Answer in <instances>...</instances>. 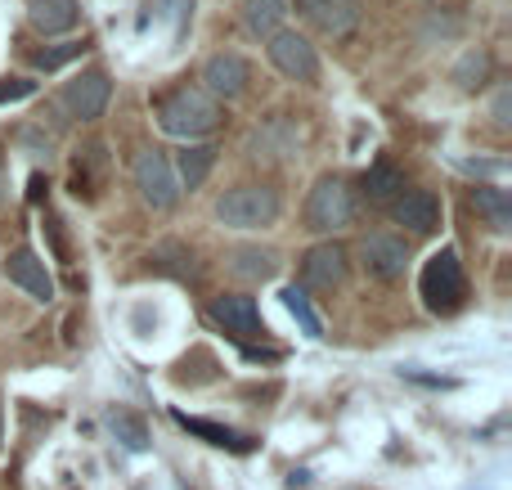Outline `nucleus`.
<instances>
[{"instance_id":"nucleus-21","label":"nucleus","mask_w":512,"mask_h":490,"mask_svg":"<svg viewBox=\"0 0 512 490\" xmlns=\"http://www.w3.org/2000/svg\"><path fill=\"white\" fill-rule=\"evenodd\" d=\"M279 302H283V311L297 320V329L306 333V338H324V324H319V315H315V306H310V297H306V288H297V284H288L279 293Z\"/></svg>"},{"instance_id":"nucleus-18","label":"nucleus","mask_w":512,"mask_h":490,"mask_svg":"<svg viewBox=\"0 0 512 490\" xmlns=\"http://www.w3.org/2000/svg\"><path fill=\"white\" fill-rule=\"evenodd\" d=\"M32 27H41L45 36L72 32L77 27V0H32Z\"/></svg>"},{"instance_id":"nucleus-27","label":"nucleus","mask_w":512,"mask_h":490,"mask_svg":"<svg viewBox=\"0 0 512 490\" xmlns=\"http://www.w3.org/2000/svg\"><path fill=\"white\" fill-rule=\"evenodd\" d=\"M36 95V81L27 77H0V104H23Z\"/></svg>"},{"instance_id":"nucleus-8","label":"nucleus","mask_w":512,"mask_h":490,"mask_svg":"<svg viewBox=\"0 0 512 490\" xmlns=\"http://www.w3.org/2000/svg\"><path fill=\"white\" fill-rule=\"evenodd\" d=\"M207 315H212V320L221 324V329L230 333V338H239V342L265 338L261 311H256V302H252V297H243V293H225V297H216V302L207 306Z\"/></svg>"},{"instance_id":"nucleus-12","label":"nucleus","mask_w":512,"mask_h":490,"mask_svg":"<svg viewBox=\"0 0 512 490\" xmlns=\"http://www.w3.org/2000/svg\"><path fill=\"white\" fill-rule=\"evenodd\" d=\"M391 216L400 225H409L414 234H436L441 230V198L432 189H405V194L391 203Z\"/></svg>"},{"instance_id":"nucleus-10","label":"nucleus","mask_w":512,"mask_h":490,"mask_svg":"<svg viewBox=\"0 0 512 490\" xmlns=\"http://www.w3.org/2000/svg\"><path fill=\"white\" fill-rule=\"evenodd\" d=\"M108 90H113L108 72L90 68V72H81L77 81H68V86H63V104H68L72 117H81V122H95V117L104 113V104H108Z\"/></svg>"},{"instance_id":"nucleus-2","label":"nucleus","mask_w":512,"mask_h":490,"mask_svg":"<svg viewBox=\"0 0 512 490\" xmlns=\"http://www.w3.org/2000/svg\"><path fill=\"white\" fill-rule=\"evenodd\" d=\"M418 293H423V306L432 315L463 311V302H468V279H463V266L450 248H441V252L427 257L423 275H418Z\"/></svg>"},{"instance_id":"nucleus-24","label":"nucleus","mask_w":512,"mask_h":490,"mask_svg":"<svg viewBox=\"0 0 512 490\" xmlns=\"http://www.w3.org/2000/svg\"><path fill=\"white\" fill-rule=\"evenodd\" d=\"M216 162V149L212 144H189L185 153H180V180H185V189H198L207 180V171H212Z\"/></svg>"},{"instance_id":"nucleus-26","label":"nucleus","mask_w":512,"mask_h":490,"mask_svg":"<svg viewBox=\"0 0 512 490\" xmlns=\"http://www.w3.org/2000/svg\"><path fill=\"white\" fill-rule=\"evenodd\" d=\"M81 54H86V41H63V45H50V50L36 54V68L59 72V68H68L72 59H81Z\"/></svg>"},{"instance_id":"nucleus-7","label":"nucleus","mask_w":512,"mask_h":490,"mask_svg":"<svg viewBox=\"0 0 512 490\" xmlns=\"http://www.w3.org/2000/svg\"><path fill=\"white\" fill-rule=\"evenodd\" d=\"M265 50H270V63L283 72V77H292V81H315V77H319L315 45H310L306 36H297V32H274Z\"/></svg>"},{"instance_id":"nucleus-6","label":"nucleus","mask_w":512,"mask_h":490,"mask_svg":"<svg viewBox=\"0 0 512 490\" xmlns=\"http://www.w3.org/2000/svg\"><path fill=\"white\" fill-rule=\"evenodd\" d=\"M360 266H364V275L382 279V284L400 279L405 266H409L405 239H396V234H364L360 239Z\"/></svg>"},{"instance_id":"nucleus-20","label":"nucleus","mask_w":512,"mask_h":490,"mask_svg":"<svg viewBox=\"0 0 512 490\" xmlns=\"http://www.w3.org/2000/svg\"><path fill=\"white\" fill-rule=\"evenodd\" d=\"M108 432H113L117 446L131 450V455L149 450V428H144V419H140V414H131V410H113V414H108Z\"/></svg>"},{"instance_id":"nucleus-16","label":"nucleus","mask_w":512,"mask_h":490,"mask_svg":"<svg viewBox=\"0 0 512 490\" xmlns=\"http://www.w3.org/2000/svg\"><path fill=\"white\" fill-rule=\"evenodd\" d=\"M274 270H279V257H274L270 248H234L230 252V275L234 279L265 284V279H274Z\"/></svg>"},{"instance_id":"nucleus-28","label":"nucleus","mask_w":512,"mask_h":490,"mask_svg":"<svg viewBox=\"0 0 512 490\" xmlns=\"http://www.w3.org/2000/svg\"><path fill=\"white\" fill-rule=\"evenodd\" d=\"M45 234H50V243H54V257H59V261H72L68 239H63V221H59V216H45Z\"/></svg>"},{"instance_id":"nucleus-15","label":"nucleus","mask_w":512,"mask_h":490,"mask_svg":"<svg viewBox=\"0 0 512 490\" xmlns=\"http://www.w3.org/2000/svg\"><path fill=\"white\" fill-rule=\"evenodd\" d=\"M176 423H180L185 432H194V437H203L207 446L234 450V455H248V450H252V441H248V437H239L234 428H225V423H212V419H189V414H180V410H176Z\"/></svg>"},{"instance_id":"nucleus-30","label":"nucleus","mask_w":512,"mask_h":490,"mask_svg":"<svg viewBox=\"0 0 512 490\" xmlns=\"http://www.w3.org/2000/svg\"><path fill=\"white\" fill-rule=\"evenodd\" d=\"M508 104H512V95H508V90H499V99H495V122H499V126L512 122V117H508Z\"/></svg>"},{"instance_id":"nucleus-29","label":"nucleus","mask_w":512,"mask_h":490,"mask_svg":"<svg viewBox=\"0 0 512 490\" xmlns=\"http://www.w3.org/2000/svg\"><path fill=\"white\" fill-rule=\"evenodd\" d=\"M167 5H171V18H176V41H185L189 18H194V0H167Z\"/></svg>"},{"instance_id":"nucleus-25","label":"nucleus","mask_w":512,"mask_h":490,"mask_svg":"<svg viewBox=\"0 0 512 490\" xmlns=\"http://www.w3.org/2000/svg\"><path fill=\"white\" fill-rule=\"evenodd\" d=\"M486 77H490L486 50H468V54L459 59V68H454V81H459L463 90H481V86H486Z\"/></svg>"},{"instance_id":"nucleus-5","label":"nucleus","mask_w":512,"mask_h":490,"mask_svg":"<svg viewBox=\"0 0 512 490\" xmlns=\"http://www.w3.org/2000/svg\"><path fill=\"white\" fill-rule=\"evenodd\" d=\"M135 189H140V198L153 212H171V207L180 203V180L158 149H144L140 158H135Z\"/></svg>"},{"instance_id":"nucleus-1","label":"nucleus","mask_w":512,"mask_h":490,"mask_svg":"<svg viewBox=\"0 0 512 490\" xmlns=\"http://www.w3.org/2000/svg\"><path fill=\"white\" fill-rule=\"evenodd\" d=\"M153 113H158L162 131L176 135V140H198V135H212L221 126V104L194 86H176L171 95H162Z\"/></svg>"},{"instance_id":"nucleus-13","label":"nucleus","mask_w":512,"mask_h":490,"mask_svg":"<svg viewBox=\"0 0 512 490\" xmlns=\"http://www.w3.org/2000/svg\"><path fill=\"white\" fill-rule=\"evenodd\" d=\"M5 275H9V284H18L27 297H36V302H50V297H54L50 270H45V261L36 257L32 248H14V252H9Z\"/></svg>"},{"instance_id":"nucleus-22","label":"nucleus","mask_w":512,"mask_h":490,"mask_svg":"<svg viewBox=\"0 0 512 490\" xmlns=\"http://www.w3.org/2000/svg\"><path fill=\"white\" fill-rule=\"evenodd\" d=\"M472 207H477V212L490 221V230H508V221H512V203H508L504 189H495V185L472 189Z\"/></svg>"},{"instance_id":"nucleus-14","label":"nucleus","mask_w":512,"mask_h":490,"mask_svg":"<svg viewBox=\"0 0 512 490\" xmlns=\"http://www.w3.org/2000/svg\"><path fill=\"white\" fill-rule=\"evenodd\" d=\"M104 171H108V158H104V144H90V149H81L77 158H72V198H95L99 185H104Z\"/></svg>"},{"instance_id":"nucleus-17","label":"nucleus","mask_w":512,"mask_h":490,"mask_svg":"<svg viewBox=\"0 0 512 490\" xmlns=\"http://www.w3.org/2000/svg\"><path fill=\"white\" fill-rule=\"evenodd\" d=\"M405 194V176H400V167H391V162H373L369 171H364V198L378 207L396 203V198Z\"/></svg>"},{"instance_id":"nucleus-9","label":"nucleus","mask_w":512,"mask_h":490,"mask_svg":"<svg viewBox=\"0 0 512 490\" xmlns=\"http://www.w3.org/2000/svg\"><path fill=\"white\" fill-rule=\"evenodd\" d=\"M301 279L319 293H333L346 284V248L342 243H315V248L301 257Z\"/></svg>"},{"instance_id":"nucleus-4","label":"nucleus","mask_w":512,"mask_h":490,"mask_svg":"<svg viewBox=\"0 0 512 490\" xmlns=\"http://www.w3.org/2000/svg\"><path fill=\"white\" fill-rule=\"evenodd\" d=\"M351 212H355V198H351V189H346V180L342 176H324L306 198V230L333 234V230H342V225L351 221Z\"/></svg>"},{"instance_id":"nucleus-23","label":"nucleus","mask_w":512,"mask_h":490,"mask_svg":"<svg viewBox=\"0 0 512 490\" xmlns=\"http://www.w3.org/2000/svg\"><path fill=\"white\" fill-rule=\"evenodd\" d=\"M315 18L324 23V32L346 36L355 23H360V0H319Z\"/></svg>"},{"instance_id":"nucleus-3","label":"nucleus","mask_w":512,"mask_h":490,"mask_svg":"<svg viewBox=\"0 0 512 490\" xmlns=\"http://www.w3.org/2000/svg\"><path fill=\"white\" fill-rule=\"evenodd\" d=\"M279 216V194L270 185H239L216 203V221L225 230H265Z\"/></svg>"},{"instance_id":"nucleus-19","label":"nucleus","mask_w":512,"mask_h":490,"mask_svg":"<svg viewBox=\"0 0 512 490\" xmlns=\"http://www.w3.org/2000/svg\"><path fill=\"white\" fill-rule=\"evenodd\" d=\"M283 14H288L283 0H248V5H243V23H248V32L265 36V41H270L274 32H283Z\"/></svg>"},{"instance_id":"nucleus-31","label":"nucleus","mask_w":512,"mask_h":490,"mask_svg":"<svg viewBox=\"0 0 512 490\" xmlns=\"http://www.w3.org/2000/svg\"><path fill=\"white\" fill-rule=\"evenodd\" d=\"M45 189H50V185H45V176H41V171H36V176L27 180V198H32V203H41V194H45Z\"/></svg>"},{"instance_id":"nucleus-11","label":"nucleus","mask_w":512,"mask_h":490,"mask_svg":"<svg viewBox=\"0 0 512 490\" xmlns=\"http://www.w3.org/2000/svg\"><path fill=\"white\" fill-rule=\"evenodd\" d=\"M203 86L212 99H239L248 90V63H243V54H234V50L212 54L203 63Z\"/></svg>"}]
</instances>
